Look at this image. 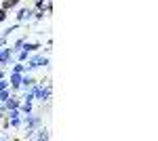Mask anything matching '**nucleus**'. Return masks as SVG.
<instances>
[{
  "label": "nucleus",
  "mask_w": 158,
  "mask_h": 141,
  "mask_svg": "<svg viewBox=\"0 0 158 141\" xmlns=\"http://www.w3.org/2000/svg\"><path fill=\"white\" fill-rule=\"evenodd\" d=\"M19 2H21V0H4V2H2V9L11 11V9H15V6H17Z\"/></svg>",
  "instance_id": "obj_6"
},
{
  "label": "nucleus",
  "mask_w": 158,
  "mask_h": 141,
  "mask_svg": "<svg viewBox=\"0 0 158 141\" xmlns=\"http://www.w3.org/2000/svg\"><path fill=\"white\" fill-rule=\"evenodd\" d=\"M6 17H9V11H6V9H0V23H2Z\"/></svg>",
  "instance_id": "obj_7"
},
{
  "label": "nucleus",
  "mask_w": 158,
  "mask_h": 141,
  "mask_svg": "<svg viewBox=\"0 0 158 141\" xmlns=\"http://www.w3.org/2000/svg\"><path fill=\"white\" fill-rule=\"evenodd\" d=\"M40 124H42L40 112H30V114H23V118H21V129L23 131H34Z\"/></svg>",
  "instance_id": "obj_2"
},
{
  "label": "nucleus",
  "mask_w": 158,
  "mask_h": 141,
  "mask_svg": "<svg viewBox=\"0 0 158 141\" xmlns=\"http://www.w3.org/2000/svg\"><path fill=\"white\" fill-rule=\"evenodd\" d=\"M19 110H21V114H30V112H34V101L21 99V101H19Z\"/></svg>",
  "instance_id": "obj_4"
},
{
  "label": "nucleus",
  "mask_w": 158,
  "mask_h": 141,
  "mask_svg": "<svg viewBox=\"0 0 158 141\" xmlns=\"http://www.w3.org/2000/svg\"><path fill=\"white\" fill-rule=\"evenodd\" d=\"M15 21L17 23H32L34 21V6H21L19 11H17V15H15Z\"/></svg>",
  "instance_id": "obj_3"
},
{
  "label": "nucleus",
  "mask_w": 158,
  "mask_h": 141,
  "mask_svg": "<svg viewBox=\"0 0 158 141\" xmlns=\"http://www.w3.org/2000/svg\"><path fill=\"white\" fill-rule=\"evenodd\" d=\"M25 40H27V38H25V36H21V38H17V40H15V42H13L11 51H13V53H19V51H21V47H23V42H25Z\"/></svg>",
  "instance_id": "obj_5"
},
{
  "label": "nucleus",
  "mask_w": 158,
  "mask_h": 141,
  "mask_svg": "<svg viewBox=\"0 0 158 141\" xmlns=\"http://www.w3.org/2000/svg\"><path fill=\"white\" fill-rule=\"evenodd\" d=\"M51 59L47 53H40V51H36V53H32L30 57H27V61H23L25 65V72H34L38 70V68H49Z\"/></svg>",
  "instance_id": "obj_1"
},
{
  "label": "nucleus",
  "mask_w": 158,
  "mask_h": 141,
  "mask_svg": "<svg viewBox=\"0 0 158 141\" xmlns=\"http://www.w3.org/2000/svg\"><path fill=\"white\" fill-rule=\"evenodd\" d=\"M40 2H42V0H34V6H36V4H40Z\"/></svg>",
  "instance_id": "obj_8"
}]
</instances>
